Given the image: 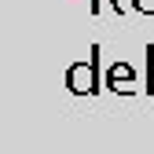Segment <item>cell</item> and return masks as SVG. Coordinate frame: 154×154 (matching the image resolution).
I'll return each instance as SVG.
<instances>
[{
	"instance_id": "6da1fadb",
	"label": "cell",
	"mask_w": 154,
	"mask_h": 154,
	"mask_svg": "<svg viewBox=\"0 0 154 154\" xmlns=\"http://www.w3.org/2000/svg\"><path fill=\"white\" fill-rule=\"evenodd\" d=\"M66 88L73 95H95L103 88V77H99V44H92L88 63H73L66 70Z\"/></svg>"
},
{
	"instance_id": "5b68a950",
	"label": "cell",
	"mask_w": 154,
	"mask_h": 154,
	"mask_svg": "<svg viewBox=\"0 0 154 154\" xmlns=\"http://www.w3.org/2000/svg\"><path fill=\"white\" fill-rule=\"evenodd\" d=\"M88 8H92V15H99V11H103V0H92Z\"/></svg>"
},
{
	"instance_id": "3957f363",
	"label": "cell",
	"mask_w": 154,
	"mask_h": 154,
	"mask_svg": "<svg viewBox=\"0 0 154 154\" xmlns=\"http://www.w3.org/2000/svg\"><path fill=\"white\" fill-rule=\"evenodd\" d=\"M154 92V44H147V95Z\"/></svg>"
},
{
	"instance_id": "7a4b0ae2",
	"label": "cell",
	"mask_w": 154,
	"mask_h": 154,
	"mask_svg": "<svg viewBox=\"0 0 154 154\" xmlns=\"http://www.w3.org/2000/svg\"><path fill=\"white\" fill-rule=\"evenodd\" d=\"M103 85L110 88V92H136L140 85H136V70H132L128 63H110V70H106V77H103Z\"/></svg>"
},
{
	"instance_id": "277c9868",
	"label": "cell",
	"mask_w": 154,
	"mask_h": 154,
	"mask_svg": "<svg viewBox=\"0 0 154 154\" xmlns=\"http://www.w3.org/2000/svg\"><path fill=\"white\" fill-rule=\"evenodd\" d=\"M132 8L143 11V15H154V0H132Z\"/></svg>"
}]
</instances>
